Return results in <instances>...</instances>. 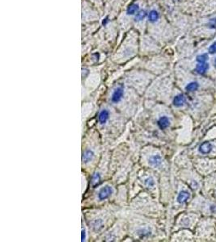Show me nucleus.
<instances>
[{"label":"nucleus","instance_id":"f257e3e1","mask_svg":"<svg viewBox=\"0 0 216 242\" xmlns=\"http://www.w3.org/2000/svg\"><path fill=\"white\" fill-rule=\"evenodd\" d=\"M123 95H124V87L122 85L119 86L114 90L112 92V97H111V101L114 104H117L121 100Z\"/></svg>","mask_w":216,"mask_h":242},{"label":"nucleus","instance_id":"f03ea898","mask_svg":"<svg viewBox=\"0 0 216 242\" xmlns=\"http://www.w3.org/2000/svg\"><path fill=\"white\" fill-rule=\"evenodd\" d=\"M113 192V190L110 186H106L103 188L100 189V190L98 193V199L100 200H104L108 199Z\"/></svg>","mask_w":216,"mask_h":242},{"label":"nucleus","instance_id":"7ed1b4c3","mask_svg":"<svg viewBox=\"0 0 216 242\" xmlns=\"http://www.w3.org/2000/svg\"><path fill=\"white\" fill-rule=\"evenodd\" d=\"M159 128L161 129V130H164L165 128H168L169 125H170V120L167 117V116H162L159 119L158 122H157Z\"/></svg>","mask_w":216,"mask_h":242},{"label":"nucleus","instance_id":"20e7f679","mask_svg":"<svg viewBox=\"0 0 216 242\" xmlns=\"http://www.w3.org/2000/svg\"><path fill=\"white\" fill-rule=\"evenodd\" d=\"M94 157V153L92 150L91 149H87L84 151V153H83V156H82V161H83V163H88L91 160L93 159Z\"/></svg>","mask_w":216,"mask_h":242},{"label":"nucleus","instance_id":"39448f33","mask_svg":"<svg viewBox=\"0 0 216 242\" xmlns=\"http://www.w3.org/2000/svg\"><path fill=\"white\" fill-rule=\"evenodd\" d=\"M108 118H109V112L108 110H102L100 112V114L98 116V120L100 122V124H104L108 121Z\"/></svg>","mask_w":216,"mask_h":242},{"label":"nucleus","instance_id":"423d86ee","mask_svg":"<svg viewBox=\"0 0 216 242\" xmlns=\"http://www.w3.org/2000/svg\"><path fill=\"white\" fill-rule=\"evenodd\" d=\"M185 102H186V99H185V95L180 94V95L175 96L174 100H173V104L176 107H181L185 104Z\"/></svg>","mask_w":216,"mask_h":242},{"label":"nucleus","instance_id":"0eeeda50","mask_svg":"<svg viewBox=\"0 0 216 242\" xmlns=\"http://www.w3.org/2000/svg\"><path fill=\"white\" fill-rule=\"evenodd\" d=\"M159 18H160V14L156 10L152 9L148 13V20L151 23H156L158 21Z\"/></svg>","mask_w":216,"mask_h":242},{"label":"nucleus","instance_id":"6e6552de","mask_svg":"<svg viewBox=\"0 0 216 242\" xmlns=\"http://www.w3.org/2000/svg\"><path fill=\"white\" fill-rule=\"evenodd\" d=\"M189 199V193L187 190H182L179 193L178 196H177V202L179 203H185L188 199Z\"/></svg>","mask_w":216,"mask_h":242},{"label":"nucleus","instance_id":"1a4fd4ad","mask_svg":"<svg viewBox=\"0 0 216 242\" xmlns=\"http://www.w3.org/2000/svg\"><path fill=\"white\" fill-rule=\"evenodd\" d=\"M139 11V6L137 3H131L126 9V14L128 15H134Z\"/></svg>","mask_w":216,"mask_h":242},{"label":"nucleus","instance_id":"9d476101","mask_svg":"<svg viewBox=\"0 0 216 242\" xmlns=\"http://www.w3.org/2000/svg\"><path fill=\"white\" fill-rule=\"evenodd\" d=\"M208 68H209V65H208L206 62L198 63L195 68V71L197 74H205V73L207 71Z\"/></svg>","mask_w":216,"mask_h":242},{"label":"nucleus","instance_id":"9b49d317","mask_svg":"<svg viewBox=\"0 0 216 242\" xmlns=\"http://www.w3.org/2000/svg\"><path fill=\"white\" fill-rule=\"evenodd\" d=\"M149 163L154 166H159L162 163V158L160 155H154L149 158Z\"/></svg>","mask_w":216,"mask_h":242},{"label":"nucleus","instance_id":"f8f14e48","mask_svg":"<svg viewBox=\"0 0 216 242\" xmlns=\"http://www.w3.org/2000/svg\"><path fill=\"white\" fill-rule=\"evenodd\" d=\"M212 149V145L209 142H204L203 144L200 145L199 147V151L200 153H204V154H206V153H209Z\"/></svg>","mask_w":216,"mask_h":242},{"label":"nucleus","instance_id":"ddd939ff","mask_svg":"<svg viewBox=\"0 0 216 242\" xmlns=\"http://www.w3.org/2000/svg\"><path fill=\"white\" fill-rule=\"evenodd\" d=\"M146 16H147V11L145 10H139L135 15L134 19L135 21L139 22V21L143 20Z\"/></svg>","mask_w":216,"mask_h":242},{"label":"nucleus","instance_id":"4468645a","mask_svg":"<svg viewBox=\"0 0 216 242\" xmlns=\"http://www.w3.org/2000/svg\"><path fill=\"white\" fill-rule=\"evenodd\" d=\"M101 180V178H100V175L99 173H95L93 175L91 176V185L93 186H96L97 185H99V183L100 182Z\"/></svg>","mask_w":216,"mask_h":242},{"label":"nucleus","instance_id":"2eb2a0df","mask_svg":"<svg viewBox=\"0 0 216 242\" xmlns=\"http://www.w3.org/2000/svg\"><path fill=\"white\" fill-rule=\"evenodd\" d=\"M198 87H199V84L197 82H192L185 87V90L187 91H189V92H193V91H197Z\"/></svg>","mask_w":216,"mask_h":242},{"label":"nucleus","instance_id":"dca6fc26","mask_svg":"<svg viewBox=\"0 0 216 242\" xmlns=\"http://www.w3.org/2000/svg\"><path fill=\"white\" fill-rule=\"evenodd\" d=\"M208 59V56L207 54H202V55H199V56H197V62L198 63H204V62H206Z\"/></svg>","mask_w":216,"mask_h":242},{"label":"nucleus","instance_id":"f3484780","mask_svg":"<svg viewBox=\"0 0 216 242\" xmlns=\"http://www.w3.org/2000/svg\"><path fill=\"white\" fill-rule=\"evenodd\" d=\"M145 184L148 187H152V186L155 185V182H154V179L152 178H148L145 180Z\"/></svg>","mask_w":216,"mask_h":242},{"label":"nucleus","instance_id":"a211bd4d","mask_svg":"<svg viewBox=\"0 0 216 242\" xmlns=\"http://www.w3.org/2000/svg\"><path fill=\"white\" fill-rule=\"evenodd\" d=\"M209 53H210V54L216 53V41H214V43L210 46V48H209Z\"/></svg>","mask_w":216,"mask_h":242},{"label":"nucleus","instance_id":"6ab92c4d","mask_svg":"<svg viewBox=\"0 0 216 242\" xmlns=\"http://www.w3.org/2000/svg\"><path fill=\"white\" fill-rule=\"evenodd\" d=\"M209 26L212 28H216V18H213L210 19L209 21Z\"/></svg>","mask_w":216,"mask_h":242},{"label":"nucleus","instance_id":"aec40b11","mask_svg":"<svg viewBox=\"0 0 216 242\" xmlns=\"http://www.w3.org/2000/svg\"><path fill=\"white\" fill-rule=\"evenodd\" d=\"M86 238V233H85V230L82 228V234H81V240L82 241H84L85 240Z\"/></svg>","mask_w":216,"mask_h":242},{"label":"nucleus","instance_id":"412c9836","mask_svg":"<svg viewBox=\"0 0 216 242\" xmlns=\"http://www.w3.org/2000/svg\"><path fill=\"white\" fill-rule=\"evenodd\" d=\"M214 66L216 67V59H215V60H214Z\"/></svg>","mask_w":216,"mask_h":242}]
</instances>
